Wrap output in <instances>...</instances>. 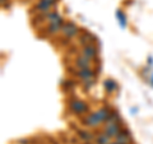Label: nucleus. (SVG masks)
Listing matches in <instances>:
<instances>
[{"label":"nucleus","instance_id":"nucleus-1","mask_svg":"<svg viewBox=\"0 0 153 144\" xmlns=\"http://www.w3.org/2000/svg\"><path fill=\"white\" fill-rule=\"evenodd\" d=\"M70 110L74 114L83 115V114H87L88 112V106L83 102V101L74 99V101H71V102H70Z\"/></svg>","mask_w":153,"mask_h":144},{"label":"nucleus","instance_id":"nucleus-2","mask_svg":"<svg viewBox=\"0 0 153 144\" xmlns=\"http://www.w3.org/2000/svg\"><path fill=\"white\" fill-rule=\"evenodd\" d=\"M120 126L117 125V122H106V126H105V134L108 138H116L117 134L120 133Z\"/></svg>","mask_w":153,"mask_h":144},{"label":"nucleus","instance_id":"nucleus-3","mask_svg":"<svg viewBox=\"0 0 153 144\" xmlns=\"http://www.w3.org/2000/svg\"><path fill=\"white\" fill-rule=\"evenodd\" d=\"M61 31H63L64 36H66V37H73V36H75L76 33H78V27H76L73 22H68L66 24L63 26Z\"/></svg>","mask_w":153,"mask_h":144},{"label":"nucleus","instance_id":"nucleus-4","mask_svg":"<svg viewBox=\"0 0 153 144\" xmlns=\"http://www.w3.org/2000/svg\"><path fill=\"white\" fill-rule=\"evenodd\" d=\"M101 122H102V121H101V120H100V117H98L97 112H92V114H89L88 116L84 119V124H85V125H87V126H91V128L98 126Z\"/></svg>","mask_w":153,"mask_h":144},{"label":"nucleus","instance_id":"nucleus-5","mask_svg":"<svg viewBox=\"0 0 153 144\" xmlns=\"http://www.w3.org/2000/svg\"><path fill=\"white\" fill-rule=\"evenodd\" d=\"M75 75L83 80H87V79H93L94 73L91 68H84V69H79V71H76Z\"/></svg>","mask_w":153,"mask_h":144},{"label":"nucleus","instance_id":"nucleus-6","mask_svg":"<svg viewBox=\"0 0 153 144\" xmlns=\"http://www.w3.org/2000/svg\"><path fill=\"white\" fill-rule=\"evenodd\" d=\"M129 138H130V131L126 129H121L116 137V142L119 144H129Z\"/></svg>","mask_w":153,"mask_h":144},{"label":"nucleus","instance_id":"nucleus-7","mask_svg":"<svg viewBox=\"0 0 153 144\" xmlns=\"http://www.w3.org/2000/svg\"><path fill=\"white\" fill-rule=\"evenodd\" d=\"M63 19H59V21H56V22H52L50 23V26L49 28H47V32L50 33V35H55V33H57L59 31H61V28H63Z\"/></svg>","mask_w":153,"mask_h":144},{"label":"nucleus","instance_id":"nucleus-8","mask_svg":"<svg viewBox=\"0 0 153 144\" xmlns=\"http://www.w3.org/2000/svg\"><path fill=\"white\" fill-rule=\"evenodd\" d=\"M96 54H97V49H96L93 45H85L83 47V50H82V55L87 56L88 59H92V57H94Z\"/></svg>","mask_w":153,"mask_h":144},{"label":"nucleus","instance_id":"nucleus-9","mask_svg":"<svg viewBox=\"0 0 153 144\" xmlns=\"http://www.w3.org/2000/svg\"><path fill=\"white\" fill-rule=\"evenodd\" d=\"M89 64H91V59H88L87 56H79L78 59L75 60V66H78L79 69H84V68H89Z\"/></svg>","mask_w":153,"mask_h":144},{"label":"nucleus","instance_id":"nucleus-10","mask_svg":"<svg viewBox=\"0 0 153 144\" xmlns=\"http://www.w3.org/2000/svg\"><path fill=\"white\" fill-rule=\"evenodd\" d=\"M50 8H51V4H49L47 1H45V0H40V1L37 3V5L35 7V9L37 12H40V13H49L50 10Z\"/></svg>","mask_w":153,"mask_h":144},{"label":"nucleus","instance_id":"nucleus-11","mask_svg":"<svg viewBox=\"0 0 153 144\" xmlns=\"http://www.w3.org/2000/svg\"><path fill=\"white\" fill-rule=\"evenodd\" d=\"M105 88L107 89L108 93H112L117 88V84H116V82H115L114 79H106L105 80Z\"/></svg>","mask_w":153,"mask_h":144},{"label":"nucleus","instance_id":"nucleus-12","mask_svg":"<svg viewBox=\"0 0 153 144\" xmlns=\"http://www.w3.org/2000/svg\"><path fill=\"white\" fill-rule=\"evenodd\" d=\"M116 18H117V21H119V24L121 26V28H125L126 27V17H125V14H124L120 9H117L116 10Z\"/></svg>","mask_w":153,"mask_h":144},{"label":"nucleus","instance_id":"nucleus-13","mask_svg":"<svg viewBox=\"0 0 153 144\" xmlns=\"http://www.w3.org/2000/svg\"><path fill=\"white\" fill-rule=\"evenodd\" d=\"M78 135L80 139H83L84 142H91L92 140V134L89 131H85V130H79L78 131Z\"/></svg>","mask_w":153,"mask_h":144},{"label":"nucleus","instance_id":"nucleus-14","mask_svg":"<svg viewBox=\"0 0 153 144\" xmlns=\"http://www.w3.org/2000/svg\"><path fill=\"white\" fill-rule=\"evenodd\" d=\"M96 143H97V144H110V138L105 133H102V134H100V135L97 137V139H96Z\"/></svg>","mask_w":153,"mask_h":144},{"label":"nucleus","instance_id":"nucleus-15","mask_svg":"<svg viewBox=\"0 0 153 144\" xmlns=\"http://www.w3.org/2000/svg\"><path fill=\"white\" fill-rule=\"evenodd\" d=\"M46 19H47V21H49L50 23H52V22L59 21L60 16L57 14V12H49V13H47V16H46Z\"/></svg>","mask_w":153,"mask_h":144},{"label":"nucleus","instance_id":"nucleus-16","mask_svg":"<svg viewBox=\"0 0 153 144\" xmlns=\"http://www.w3.org/2000/svg\"><path fill=\"white\" fill-rule=\"evenodd\" d=\"M93 84H94V80H93V79H87V80H84L83 87H84V89H89Z\"/></svg>","mask_w":153,"mask_h":144},{"label":"nucleus","instance_id":"nucleus-17","mask_svg":"<svg viewBox=\"0 0 153 144\" xmlns=\"http://www.w3.org/2000/svg\"><path fill=\"white\" fill-rule=\"evenodd\" d=\"M151 82H152V85H153V74H152V78H151Z\"/></svg>","mask_w":153,"mask_h":144},{"label":"nucleus","instance_id":"nucleus-18","mask_svg":"<svg viewBox=\"0 0 153 144\" xmlns=\"http://www.w3.org/2000/svg\"><path fill=\"white\" fill-rule=\"evenodd\" d=\"M110 144H119L117 142H114V143H110Z\"/></svg>","mask_w":153,"mask_h":144},{"label":"nucleus","instance_id":"nucleus-19","mask_svg":"<svg viewBox=\"0 0 153 144\" xmlns=\"http://www.w3.org/2000/svg\"><path fill=\"white\" fill-rule=\"evenodd\" d=\"M87 144H89V142H87Z\"/></svg>","mask_w":153,"mask_h":144}]
</instances>
